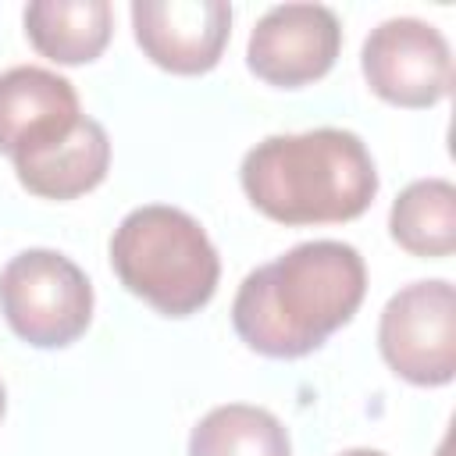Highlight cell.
Here are the masks:
<instances>
[{
    "instance_id": "ba28073f",
    "label": "cell",
    "mask_w": 456,
    "mask_h": 456,
    "mask_svg": "<svg viewBox=\"0 0 456 456\" xmlns=\"http://www.w3.org/2000/svg\"><path fill=\"white\" fill-rule=\"evenodd\" d=\"M132 28L142 53L171 75L210 71L232 32L224 0H135Z\"/></svg>"
},
{
    "instance_id": "7c38bea8",
    "label": "cell",
    "mask_w": 456,
    "mask_h": 456,
    "mask_svg": "<svg viewBox=\"0 0 456 456\" xmlns=\"http://www.w3.org/2000/svg\"><path fill=\"white\" fill-rule=\"evenodd\" d=\"M388 232L413 256H449L456 249V185L445 178L410 182L388 210Z\"/></svg>"
},
{
    "instance_id": "277c9868",
    "label": "cell",
    "mask_w": 456,
    "mask_h": 456,
    "mask_svg": "<svg viewBox=\"0 0 456 456\" xmlns=\"http://www.w3.org/2000/svg\"><path fill=\"white\" fill-rule=\"evenodd\" d=\"M0 314L36 349L71 346L93 321L86 271L57 249H25L0 271Z\"/></svg>"
},
{
    "instance_id": "6da1fadb",
    "label": "cell",
    "mask_w": 456,
    "mask_h": 456,
    "mask_svg": "<svg viewBox=\"0 0 456 456\" xmlns=\"http://www.w3.org/2000/svg\"><path fill=\"white\" fill-rule=\"evenodd\" d=\"M367 292L363 256L338 239H314L249 271L232 303L235 335L260 356L296 360L353 321Z\"/></svg>"
},
{
    "instance_id": "8fae6325",
    "label": "cell",
    "mask_w": 456,
    "mask_h": 456,
    "mask_svg": "<svg viewBox=\"0 0 456 456\" xmlns=\"http://www.w3.org/2000/svg\"><path fill=\"white\" fill-rule=\"evenodd\" d=\"M107 0H36L25 7L28 43L57 64H89L110 39Z\"/></svg>"
},
{
    "instance_id": "52a82bcc",
    "label": "cell",
    "mask_w": 456,
    "mask_h": 456,
    "mask_svg": "<svg viewBox=\"0 0 456 456\" xmlns=\"http://www.w3.org/2000/svg\"><path fill=\"white\" fill-rule=\"evenodd\" d=\"M342 46V25L324 4H278L249 32L246 64L278 89H299L331 71Z\"/></svg>"
},
{
    "instance_id": "2e32d148",
    "label": "cell",
    "mask_w": 456,
    "mask_h": 456,
    "mask_svg": "<svg viewBox=\"0 0 456 456\" xmlns=\"http://www.w3.org/2000/svg\"><path fill=\"white\" fill-rule=\"evenodd\" d=\"M435 456H449V442H442V445H438V452H435Z\"/></svg>"
},
{
    "instance_id": "5bb4252c",
    "label": "cell",
    "mask_w": 456,
    "mask_h": 456,
    "mask_svg": "<svg viewBox=\"0 0 456 456\" xmlns=\"http://www.w3.org/2000/svg\"><path fill=\"white\" fill-rule=\"evenodd\" d=\"M338 456H385L381 449H346V452H338Z\"/></svg>"
},
{
    "instance_id": "9c48e42d",
    "label": "cell",
    "mask_w": 456,
    "mask_h": 456,
    "mask_svg": "<svg viewBox=\"0 0 456 456\" xmlns=\"http://www.w3.org/2000/svg\"><path fill=\"white\" fill-rule=\"evenodd\" d=\"M78 93L57 71L18 64L0 75V153L36 157L68 139L82 121Z\"/></svg>"
},
{
    "instance_id": "7a4b0ae2",
    "label": "cell",
    "mask_w": 456,
    "mask_h": 456,
    "mask_svg": "<svg viewBox=\"0 0 456 456\" xmlns=\"http://www.w3.org/2000/svg\"><path fill=\"white\" fill-rule=\"evenodd\" d=\"M249 203L278 224L360 217L378 196V167L356 132L310 128L260 139L239 167Z\"/></svg>"
},
{
    "instance_id": "5b68a950",
    "label": "cell",
    "mask_w": 456,
    "mask_h": 456,
    "mask_svg": "<svg viewBox=\"0 0 456 456\" xmlns=\"http://www.w3.org/2000/svg\"><path fill=\"white\" fill-rule=\"evenodd\" d=\"M385 363L410 385H449L456 374V289L445 278L399 289L378 321Z\"/></svg>"
},
{
    "instance_id": "4fadbf2b",
    "label": "cell",
    "mask_w": 456,
    "mask_h": 456,
    "mask_svg": "<svg viewBox=\"0 0 456 456\" xmlns=\"http://www.w3.org/2000/svg\"><path fill=\"white\" fill-rule=\"evenodd\" d=\"M189 456H292V442L271 410L224 403L192 428Z\"/></svg>"
},
{
    "instance_id": "3957f363",
    "label": "cell",
    "mask_w": 456,
    "mask_h": 456,
    "mask_svg": "<svg viewBox=\"0 0 456 456\" xmlns=\"http://www.w3.org/2000/svg\"><path fill=\"white\" fill-rule=\"evenodd\" d=\"M110 267L121 285L164 317H189L217 292L221 260L203 224L167 203H146L110 235Z\"/></svg>"
},
{
    "instance_id": "9a60e30c",
    "label": "cell",
    "mask_w": 456,
    "mask_h": 456,
    "mask_svg": "<svg viewBox=\"0 0 456 456\" xmlns=\"http://www.w3.org/2000/svg\"><path fill=\"white\" fill-rule=\"evenodd\" d=\"M4 410H7V392H4V381H0V420H4Z\"/></svg>"
},
{
    "instance_id": "30bf717a",
    "label": "cell",
    "mask_w": 456,
    "mask_h": 456,
    "mask_svg": "<svg viewBox=\"0 0 456 456\" xmlns=\"http://www.w3.org/2000/svg\"><path fill=\"white\" fill-rule=\"evenodd\" d=\"M107 167H110V139L103 125L93 118H82L78 128L57 146L14 160L18 182L43 200H75L96 189L107 178Z\"/></svg>"
},
{
    "instance_id": "8992f818",
    "label": "cell",
    "mask_w": 456,
    "mask_h": 456,
    "mask_svg": "<svg viewBox=\"0 0 456 456\" xmlns=\"http://www.w3.org/2000/svg\"><path fill=\"white\" fill-rule=\"evenodd\" d=\"M360 68L367 86L395 107H435L452 86L449 43L420 18H388L370 28Z\"/></svg>"
}]
</instances>
